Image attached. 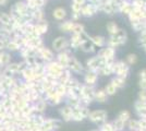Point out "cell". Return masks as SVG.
Listing matches in <instances>:
<instances>
[{"mask_svg":"<svg viewBox=\"0 0 146 131\" xmlns=\"http://www.w3.org/2000/svg\"><path fill=\"white\" fill-rule=\"evenodd\" d=\"M125 38H127L125 32H123L122 30H118L116 34L111 35V37L109 38L108 43L111 45V47H115V46H119L121 44L125 43Z\"/></svg>","mask_w":146,"mask_h":131,"instance_id":"6da1fadb","label":"cell"},{"mask_svg":"<svg viewBox=\"0 0 146 131\" xmlns=\"http://www.w3.org/2000/svg\"><path fill=\"white\" fill-rule=\"evenodd\" d=\"M113 72H116L118 76H120V78H125L129 72V66H127V63H122V61L115 63Z\"/></svg>","mask_w":146,"mask_h":131,"instance_id":"7a4b0ae2","label":"cell"},{"mask_svg":"<svg viewBox=\"0 0 146 131\" xmlns=\"http://www.w3.org/2000/svg\"><path fill=\"white\" fill-rule=\"evenodd\" d=\"M90 118L92 121H94L96 124H102L107 118V112L105 110H96L90 115Z\"/></svg>","mask_w":146,"mask_h":131,"instance_id":"3957f363","label":"cell"},{"mask_svg":"<svg viewBox=\"0 0 146 131\" xmlns=\"http://www.w3.org/2000/svg\"><path fill=\"white\" fill-rule=\"evenodd\" d=\"M113 56H115V50H113V47H108V48H104L102 51H100V57L105 58L106 60H110V59H113Z\"/></svg>","mask_w":146,"mask_h":131,"instance_id":"277c9868","label":"cell"},{"mask_svg":"<svg viewBox=\"0 0 146 131\" xmlns=\"http://www.w3.org/2000/svg\"><path fill=\"white\" fill-rule=\"evenodd\" d=\"M96 100L99 102V103H104L107 100V93L105 91H98L96 93Z\"/></svg>","mask_w":146,"mask_h":131,"instance_id":"5b68a950","label":"cell"},{"mask_svg":"<svg viewBox=\"0 0 146 131\" xmlns=\"http://www.w3.org/2000/svg\"><path fill=\"white\" fill-rule=\"evenodd\" d=\"M107 30H108V32L111 35H113V34H116L117 32H118V26H117L115 22H109L107 24Z\"/></svg>","mask_w":146,"mask_h":131,"instance_id":"8992f818","label":"cell"},{"mask_svg":"<svg viewBox=\"0 0 146 131\" xmlns=\"http://www.w3.org/2000/svg\"><path fill=\"white\" fill-rule=\"evenodd\" d=\"M123 126H124V121H122L121 119L117 118L115 121H113V125H112V127H113V129L115 130H121L122 128H123Z\"/></svg>","mask_w":146,"mask_h":131,"instance_id":"52a82bcc","label":"cell"},{"mask_svg":"<svg viewBox=\"0 0 146 131\" xmlns=\"http://www.w3.org/2000/svg\"><path fill=\"white\" fill-rule=\"evenodd\" d=\"M116 90H117V87L115 86V84L111 82V83H109V84L106 86V90H105V92L107 93V95H112V94L116 93Z\"/></svg>","mask_w":146,"mask_h":131,"instance_id":"ba28073f","label":"cell"},{"mask_svg":"<svg viewBox=\"0 0 146 131\" xmlns=\"http://www.w3.org/2000/svg\"><path fill=\"white\" fill-rule=\"evenodd\" d=\"M85 79H86V82H87V83L93 84V83H95L96 80H97V75L95 74L94 72H91V73H87Z\"/></svg>","mask_w":146,"mask_h":131,"instance_id":"9c48e42d","label":"cell"},{"mask_svg":"<svg viewBox=\"0 0 146 131\" xmlns=\"http://www.w3.org/2000/svg\"><path fill=\"white\" fill-rule=\"evenodd\" d=\"M112 83L115 84V86L116 87H122L124 86V84H125V80H124V78H120V76H118L117 79H115Z\"/></svg>","mask_w":146,"mask_h":131,"instance_id":"30bf717a","label":"cell"},{"mask_svg":"<svg viewBox=\"0 0 146 131\" xmlns=\"http://www.w3.org/2000/svg\"><path fill=\"white\" fill-rule=\"evenodd\" d=\"M93 42L95 45H98L99 47H102L105 45V38L102 36H95V37H93Z\"/></svg>","mask_w":146,"mask_h":131,"instance_id":"8fae6325","label":"cell"},{"mask_svg":"<svg viewBox=\"0 0 146 131\" xmlns=\"http://www.w3.org/2000/svg\"><path fill=\"white\" fill-rule=\"evenodd\" d=\"M118 118L121 119L122 121H125V120H128V119L130 118V114H129V112H127V110H125V112H121Z\"/></svg>","mask_w":146,"mask_h":131,"instance_id":"7c38bea8","label":"cell"},{"mask_svg":"<svg viewBox=\"0 0 146 131\" xmlns=\"http://www.w3.org/2000/svg\"><path fill=\"white\" fill-rule=\"evenodd\" d=\"M83 48L85 51H92L93 50V45L90 43V41H86L85 43L83 44Z\"/></svg>","mask_w":146,"mask_h":131,"instance_id":"4fadbf2b","label":"cell"},{"mask_svg":"<svg viewBox=\"0 0 146 131\" xmlns=\"http://www.w3.org/2000/svg\"><path fill=\"white\" fill-rule=\"evenodd\" d=\"M127 60H128V63H130V65H133V63H136V56H135V55H129V56L127 57Z\"/></svg>","mask_w":146,"mask_h":131,"instance_id":"5bb4252c","label":"cell"},{"mask_svg":"<svg viewBox=\"0 0 146 131\" xmlns=\"http://www.w3.org/2000/svg\"><path fill=\"white\" fill-rule=\"evenodd\" d=\"M139 96H140V100H145V102H146V90H143V91H141L140 94H139Z\"/></svg>","mask_w":146,"mask_h":131,"instance_id":"9a60e30c","label":"cell"},{"mask_svg":"<svg viewBox=\"0 0 146 131\" xmlns=\"http://www.w3.org/2000/svg\"><path fill=\"white\" fill-rule=\"evenodd\" d=\"M140 86L142 90H146V79H141Z\"/></svg>","mask_w":146,"mask_h":131,"instance_id":"2e32d148","label":"cell"}]
</instances>
